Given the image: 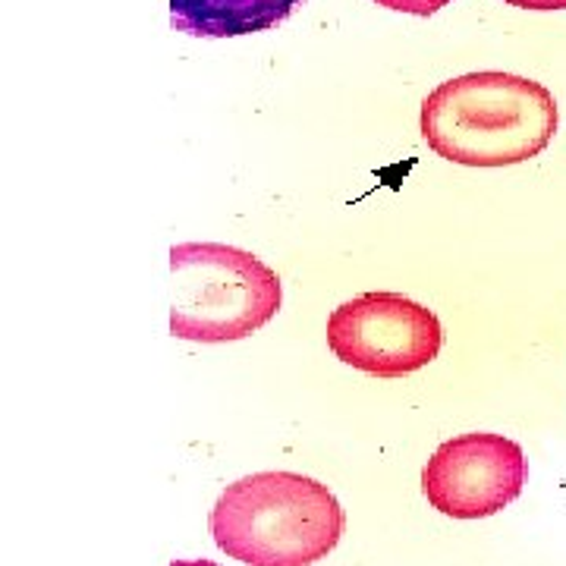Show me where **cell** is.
Segmentation results:
<instances>
[{"mask_svg":"<svg viewBox=\"0 0 566 566\" xmlns=\"http://www.w3.org/2000/svg\"><path fill=\"white\" fill-rule=\"evenodd\" d=\"M557 123V102L542 82L497 70L441 82L419 117L428 148L463 167H513L538 158Z\"/></svg>","mask_w":566,"mask_h":566,"instance_id":"6da1fadb","label":"cell"},{"mask_svg":"<svg viewBox=\"0 0 566 566\" xmlns=\"http://www.w3.org/2000/svg\"><path fill=\"white\" fill-rule=\"evenodd\" d=\"M211 535L245 566H315L340 545L346 516L334 491L300 472H255L223 488Z\"/></svg>","mask_w":566,"mask_h":566,"instance_id":"7a4b0ae2","label":"cell"},{"mask_svg":"<svg viewBox=\"0 0 566 566\" xmlns=\"http://www.w3.org/2000/svg\"><path fill=\"white\" fill-rule=\"evenodd\" d=\"M170 281V334L192 344L245 340L283 303L277 271L237 245H174Z\"/></svg>","mask_w":566,"mask_h":566,"instance_id":"3957f363","label":"cell"},{"mask_svg":"<svg viewBox=\"0 0 566 566\" xmlns=\"http://www.w3.org/2000/svg\"><path fill=\"white\" fill-rule=\"evenodd\" d=\"M444 344L431 308L403 293H363L327 318V346L340 363L375 378H403L438 359Z\"/></svg>","mask_w":566,"mask_h":566,"instance_id":"277c9868","label":"cell"},{"mask_svg":"<svg viewBox=\"0 0 566 566\" xmlns=\"http://www.w3.org/2000/svg\"><path fill=\"white\" fill-rule=\"evenodd\" d=\"M523 447L504 434L472 431L450 438L422 469V494L453 520H485L513 504L526 485Z\"/></svg>","mask_w":566,"mask_h":566,"instance_id":"5b68a950","label":"cell"},{"mask_svg":"<svg viewBox=\"0 0 566 566\" xmlns=\"http://www.w3.org/2000/svg\"><path fill=\"white\" fill-rule=\"evenodd\" d=\"M303 0H170V25L196 39H237L281 25Z\"/></svg>","mask_w":566,"mask_h":566,"instance_id":"8992f818","label":"cell"},{"mask_svg":"<svg viewBox=\"0 0 566 566\" xmlns=\"http://www.w3.org/2000/svg\"><path fill=\"white\" fill-rule=\"evenodd\" d=\"M378 7L397 10V13H412V17H431L438 10H444L453 0H375Z\"/></svg>","mask_w":566,"mask_h":566,"instance_id":"52a82bcc","label":"cell"},{"mask_svg":"<svg viewBox=\"0 0 566 566\" xmlns=\"http://www.w3.org/2000/svg\"><path fill=\"white\" fill-rule=\"evenodd\" d=\"M510 7H520V10H538V13H547V10H566V0H504Z\"/></svg>","mask_w":566,"mask_h":566,"instance_id":"ba28073f","label":"cell"},{"mask_svg":"<svg viewBox=\"0 0 566 566\" xmlns=\"http://www.w3.org/2000/svg\"><path fill=\"white\" fill-rule=\"evenodd\" d=\"M170 566H218V564H211V560H174Z\"/></svg>","mask_w":566,"mask_h":566,"instance_id":"9c48e42d","label":"cell"}]
</instances>
